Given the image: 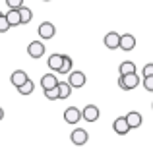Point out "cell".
<instances>
[{
  "instance_id": "1",
  "label": "cell",
  "mask_w": 153,
  "mask_h": 147,
  "mask_svg": "<svg viewBox=\"0 0 153 147\" xmlns=\"http://www.w3.org/2000/svg\"><path fill=\"white\" fill-rule=\"evenodd\" d=\"M140 75H138V72L136 74H128V75H120L118 78V87L122 91H130V89H136V87L140 85Z\"/></svg>"
},
{
  "instance_id": "2",
  "label": "cell",
  "mask_w": 153,
  "mask_h": 147,
  "mask_svg": "<svg viewBox=\"0 0 153 147\" xmlns=\"http://www.w3.org/2000/svg\"><path fill=\"white\" fill-rule=\"evenodd\" d=\"M68 85L72 87V89H79V87L85 85V74L79 72V70H72L70 74H68Z\"/></svg>"
},
{
  "instance_id": "3",
  "label": "cell",
  "mask_w": 153,
  "mask_h": 147,
  "mask_svg": "<svg viewBox=\"0 0 153 147\" xmlns=\"http://www.w3.org/2000/svg\"><path fill=\"white\" fill-rule=\"evenodd\" d=\"M79 120H82V110H79L78 106H68V109L64 110V122H66V124L76 126Z\"/></svg>"
},
{
  "instance_id": "4",
  "label": "cell",
  "mask_w": 153,
  "mask_h": 147,
  "mask_svg": "<svg viewBox=\"0 0 153 147\" xmlns=\"http://www.w3.org/2000/svg\"><path fill=\"white\" fill-rule=\"evenodd\" d=\"M37 33H39V37H41V41H47V39H52V37H54L56 27H54V23H51V21H43L41 25H39Z\"/></svg>"
},
{
  "instance_id": "5",
  "label": "cell",
  "mask_w": 153,
  "mask_h": 147,
  "mask_svg": "<svg viewBox=\"0 0 153 147\" xmlns=\"http://www.w3.org/2000/svg\"><path fill=\"white\" fill-rule=\"evenodd\" d=\"M45 50H47V47H45L43 41H31L29 47H27V54H29L31 58H41L43 54H45Z\"/></svg>"
},
{
  "instance_id": "6",
  "label": "cell",
  "mask_w": 153,
  "mask_h": 147,
  "mask_svg": "<svg viewBox=\"0 0 153 147\" xmlns=\"http://www.w3.org/2000/svg\"><path fill=\"white\" fill-rule=\"evenodd\" d=\"M118 49L120 50H134L136 49V37L132 33H122L120 35V41H118Z\"/></svg>"
},
{
  "instance_id": "7",
  "label": "cell",
  "mask_w": 153,
  "mask_h": 147,
  "mask_svg": "<svg viewBox=\"0 0 153 147\" xmlns=\"http://www.w3.org/2000/svg\"><path fill=\"white\" fill-rule=\"evenodd\" d=\"M99 116H101V110H99L95 105H87L85 109L82 110V118L85 122H97Z\"/></svg>"
},
{
  "instance_id": "8",
  "label": "cell",
  "mask_w": 153,
  "mask_h": 147,
  "mask_svg": "<svg viewBox=\"0 0 153 147\" xmlns=\"http://www.w3.org/2000/svg\"><path fill=\"white\" fill-rule=\"evenodd\" d=\"M124 118H126V124L130 126V130H138L140 126H142V122H143V116L138 112V110H130Z\"/></svg>"
},
{
  "instance_id": "9",
  "label": "cell",
  "mask_w": 153,
  "mask_h": 147,
  "mask_svg": "<svg viewBox=\"0 0 153 147\" xmlns=\"http://www.w3.org/2000/svg\"><path fill=\"white\" fill-rule=\"evenodd\" d=\"M70 140L74 145H85L87 140H89V136H87V132L83 128H76L74 132L70 134Z\"/></svg>"
},
{
  "instance_id": "10",
  "label": "cell",
  "mask_w": 153,
  "mask_h": 147,
  "mask_svg": "<svg viewBox=\"0 0 153 147\" xmlns=\"http://www.w3.org/2000/svg\"><path fill=\"white\" fill-rule=\"evenodd\" d=\"M118 41H120V33H116V31H108V33L103 37L105 47H107V49H111V50L118 49Z\"/></svg>"
},
{
  "instance_id": "11",
  "label": "cell",
  "mask_w": 153,
  "mask_h": 147,
  "mask_svg": "<svg viewBox=\"0 0 153 147\" xmlns=\"http://www.w3.org/2000/svg\"><path fill=\"white\" fill-rule=\"evenodd\" d=\"M29 79V75H27V72H23V70H16V72H12L10 75V83L18 89L19 85H23V83Z\"/></svg>"
},
{
  "instance_id": "12",
  "label": "cell",
  "mask_w": 153,
  "mask_h": 147,
  "mask_svg": "<svg viewBox=\"0 0 153 147\" xmlns=\"http://www.w3.org/2000/svg\"><path fill=\"white\" fill-rule=\"evenodd\" d=\"M112 130H114L118 136H126V134L130 132V126L126 124V118L124 116H118L114 122H112Z\"/></svg>"
},
{
  "instance_id": "13",
  "label": "cell",
  "mask_w": 153,
  "mask_h": 147,
  "mask_svg": "<svg viewBox=\"0 0 153 147\" xmlns=\"http://www.w3.org/2000/svg\"><path fill=\"white\" fill-rule=\"evenodd\" d=\"M56 85H58V78H56L54 74H45V75L41 78V87H43V91L54 89Z\"/></svg>"
},
{
  "instance_id": "14",
  "label": "cell",
  "mask_w": 153,
  "mask_h": 147,
  "mask_svg": "<svg viewBox=\"0 0 153 147\" xmlns=\"http://www.w3.org/2000/svg\"><path fill=\"white\" fill-rule=\"evenodd\" d=\"M74 70V62H72V58L68 56V54H62V66L58 68V74L60 75H68Z\"/></svg>"
},
{
  "instance_id": "15",
  "label": "cell",
  "mask_w": 153,
  "mask_h": 147,
  "mask_svg": "<svg viewBox=\"0 0 153 147\" xmlns=\"http://www.w3.org/2000/svg\"><path fill=\"white\" fill-rule=\"evenodd\" d=\"M138 70H136V64L132 60H124V62H120V66H118V74L120 75H128V74H136Z\"/></svg>"
},
{
  "instance_id": "16",
  "label": "cell",
  "mask_w": 153,
  "mask_h": 147,
  "mask_svg": "<svg viewBox=\"0 0 153 147\" xmlns=\"http://www.w3.org/2000/svg\"><path fill=\"white\" fill-rule=\"evenodd\" d=\"M47 64H49V68L52 72H58V68L62 66V54H51L49 60H47Z\"/></svg>"
},
{
  "instance_id": "17",
  "label": "cell",
  "mask_w": 153,
  "mask_h": 147,
  "mask_svg": "<svg viewBox=\"0 0 153 147\" xmlns=\"http://www.w3.org/2000/svg\"><path fill=\"white\" fill-rule=\"evenodd\" d=\"M4 16H6V21H8V25H10V27L22 25V23H19V14H18V10H8Z\"/></svg>"
},
{
  "instance_id": "18",
  "label": "cell",
  "mask_w": 153,
  "mask_h": 147,
  "mask_svg": "<svg viewBox=\"0 0 153 147\" xmlns=\"http://www.w3.org/2000/svg\"><path fill=\"white\" fill-rule=\"evenodd\" d=\"M58 99H68L72 95V87L68 85V81H58Z\"/></svg>"
},
{
  "instance_id": "19",
  "label": "cell",
  "mask_w": 153,
  "mask_h": 147,
  "mask_svg": "<svg viewBox=\"0 0 153 147\" xmlns=\"http://www.w3.org/2000/svg\"><path fill=\"white\" fill-rule=\"evenodd\" d=\"M18 14H19V23H29L31 19H33V12H31L29 8H25V6L19 8Z\"/></svg>"
},
{
  "instance_id": "20",
  "label": "cell",
  "mask_w": 153,
  "mask_h": 147,
  "mask_svg": "<svg viewBox=\"0 0 153 147\" xmlns=\"http://www.w3.org/2000/svg\"><path fill=\"white\" fill-rule=\"evenodd\" d=\"M33 91H35V83L31 81V79H27V81L23 83V85H19V87H18V93H19V95H23V97L31 95Z\"/></svg>"
},
{
  "instance_id": "21",
  "label": "cell",
  "mask_w": 153,
  "mask_h": 147,
  "mask_svg": "<svg viewBox=\"0 0 153 147\" xmlns=\"http://www.w3.org/2000/svg\"><path fill=\"white\" fill-rule=\"evenodd\" d=\"M6 4L10 10H19L23 6V0H6Z\"/></svg>"
},
{
  "instance_id": "22",
  "label": "cell",
  "mask_w": 153,
  "mask_h": 147,
  "mask_svg": "<svg viewBox=\"0 0 153 147\" xmlns=\"http://www.w3.org/2000/svg\"><path fill=\"white\" fill-rule=\"evenodd\" d=\"M45 97L49 99V101H56V99H58V87H54V89H49V91H45Z\"/></svg>"
},
{
  "instance_id": "23",
  "label": "cell",
  "mask_w": 153,
  "mask_h": 147,
  "mask_svg": "<svg viewBox=\"0 0 153 147\" xmlns=\"http://www.w3.org/2000/svg\"><path fill=\"white\" fill-rule=\"evenodd\" d=\"M8 29H10V25H8V21H6V16L0 12V33H6Z\"/></svg>"
},
{
  "instance_id": "24",
  "label": "cell",
  "mask_w": 153,
  "mask_h": 147,
  "mask_svg": "<svg viewBox=\"0 0 153 147\" xmlns=\"http://www.w3.org/2000/svg\"><path fill=\"white\" fill-rule=\"evenodd\" d=\"M143 78H153V62H149V64L143 66Z\"/></svg>"
},
{
  "instance_id": "25",
  "label": "cell",
  "mask_w": 153,
  "mask_h": 147,
  "mask_svg": "<svg viewBox=\"0 0 153 147\" xmlns=\"http://www.w3.org/2000/svg\"><path fill=\"white\" fill-rule=\"evenodd\" d=\"M143 87H146V91H149V93H153V78H143Z\"/></svg>"
},
{
  "instance_id": "26",
  "label": "cell",
  "mask_w": 153,
  "mask_h": 147,
  "mask_svg": "<svg viewBox=\"0 0 153 147\" xmlns=\"http://www.w3.org/2000/svg\"><path fill=\"white\" fill-rule=\"evenodd\" d=\"M2 118H4V109L0 106V120H2Z\"/></svg>"
},
{
  "instance_id": "27",
  "label": "cell",
  "mask_w": 153,
  "mask_h": 147,
  "mask_svg": "<svg viewBox=\"0 0 153 147\" xmlns=\"http://www.w3.org/2000/svg\"><path fill=\"white\" fill-rule=\"evenodd\" d=\"M43 2H49V0H43Z\"/></svg>"
},
{
  "instance_id": "28",
  "label": "cell",
  "mask_w": 153,
  "mask_h": 147,
  "mask_svg": "<svg viewBox=\"0 0 153 147\" xmlns=\"http://www.w3.org/2000/svg\"><path fill=\"white\" fill-rule=\"evenodd\" d=\"M151 109H153V105H151Z\"/></svg>"
}]
</instances>
